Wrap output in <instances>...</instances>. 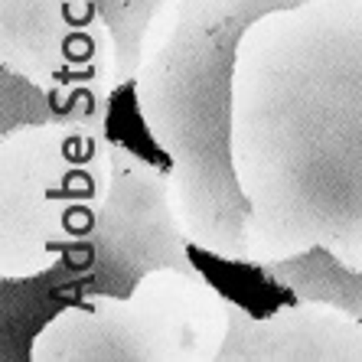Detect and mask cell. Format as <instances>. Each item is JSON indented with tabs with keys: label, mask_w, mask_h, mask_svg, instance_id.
<instances>
[{
	"label": "cell",
	"mask_w": 362,
	"mask_h": 362,
	"mask_svg": "<svg viewBox=\"0 0 362 362\" xmlns=\"http://www.w3.org/2000/svg\"><path fill=\"white\" fill-rule=\"evenodd\" d=\"M180 216L170 199V170L115 144V186L98 226L59 268L33 284L40 307L56 297L78 300L85 294H127L153 268L196 271Z\"/></svg>",
	"instance_id": "5b68a950"
},
{
	"label": "cell",
	"mask_w": 362,
	"mask_h": 362,
	"mask_svg": "<svg viewBox=\"0 0 362 362\" xmlns=\"http://www.w3.org/2000/svg\"><path fill=\"white\" fill-rule=\"evenodd\" d=\"M163 0H101V7L108 13L115 36L121 46V69H124L127 85L134 82L137 72V52H141V40L144 30L151 23V17L157 13Z\"/></svg>",
	"instance_id": "ba28073f"
},
{
	"label": "cell",
	"mask_w": 362,
	"mask_h": 362,
	"mask_svg": "<svg viewBox=\"0 0 362 362\" xmlns=\"http://www.w3.org/2000/svg\"><path fill=\"white\" fill-rule=\"evenodd\" d=\"M108 124L0 127V281H40L95 232L115 186Z\"/></svg>",
	"instance_id": "7a4b0ae2"
},
{
	"label": "cell",
	"mask_w": 362,
	"mask_h": 362,
	"mask_svg": "<svg viewBox=\"0 0 362 362\" xmlns=\"http://www.w3.org/2000/svg\"><path fill=\"white\" fill-rule=\"evenodd\" d=\"M303 0H163L137 52L134 101L170 157V199L196 252L248 264L245 196L232 157V95L242 36L255 20Z\"/></svg>",
	"instance_id": "6da1fadb"
},
{
	"label": "cell",
	"mask_w": 362,
	"mask_h": 362,
	"mask_svg": "<svg viewBox=\"0 0 362 362\" xmlns=\"http://www.w3.org/2000/svg\"><path fill=\"white\" fill-rule=\"evenodd\" d=\"M228 297L199 268H153L127 294L66 300L30 339L33 362H222Z\"/></svg>",
	"instance_id": "3957f363"
},
{
	"label": "cell",
	"mask_w": 362,
	"mask_h": 362,
	"mask_svg": "<svg viewBox=\"0 0 362 362\" xmlns=\"http://www.w3.org/2000/svg\"><path fill=\"white\" fill-rule=\"evenodd\" d=\"M222 362H362V320L327 300H297L255 317L228 297Z\"/></svg>",
	"instance_id": "8992f818"
},
{
	"label": "cell",
	"mask_w": 362,
	"mask_h": 362,
	"mask_svg": "<svg viewBox=\"0 0 362 362\" xmlns=\"http://www.w3.org/2000/svg\"><path fill=\"white\" fill-rule=\"evenodd\" d=\"M274 287H284L297 300H327L362 320V271L349 268L337 255L310 248V252L258 268Z\"/></svg>",
	"instance_id": "52a82bcc"
},
{
	"label": "cell",
	"mask_w": 362,
	"mask_h": 362,
	"mask_svg": "<svg viewBox=\"0 0 362 362\" xmlns=\"http://www.w3.org/2000/svg\"><path fill=\"white\" fill-rule=\"evenodd\" d=\"M0 76L46 98L56 118L108 124L127 88L101 0H0Z\"/></svg>",
	"instance_id": "277c9868"
}]
</instances>
